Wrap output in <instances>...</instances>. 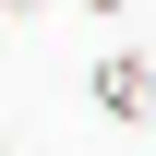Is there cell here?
<instances>
[{
    "instance_id": "1",
    "label": "cell",
    "mask_w": 156,
    "mask_h": 156,
    "mask_svg": "<svg viewBox=\"0 0 156 156\" xmlns=\"http://www.w3.org/2000/svg\"><path fill=\"white\" fill-rule=\"evenodd\" d=\"M84 96H96L120 132H156V60H144L132 36H108L96 60H84Z\"/></svg>"
},
{
    "instance_id": "2",
    "label": "cell",
    "mask_w": 156,
    "mask_h": 156,
    "mask_svg": "<svg viewBox=\"0 0 156 156\" xmlns=\"http://www.w3.org/2000/svg\"><path fill=\"white\" fill-rule=\"evenodd\" d=\"M84 12H120V0H84Z\"/></svg>"
},
{
    "instance_id": "3",
    "label": "cell",
    "mask_w": 156,
    "mask_h": 156,
    "mask_svg": "<svg viewBox=\"0 0 156 156\" xmlns=\"http://www.w3.org/2000/svg\"><path fill=\"white\" fill-rule=\"evenodd\" d=\"M12 12H24V0H0V24H12Z\"/></svg>"
}]
</instances>
